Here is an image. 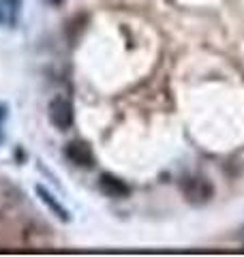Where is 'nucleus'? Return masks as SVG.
<instances>
[{"mask_svg":"<svg viewBox=\"0 0 244 257\" xmlns=\"http://www.w3.org/2000/svg\"><path fill=\"white\" fill-rule=\"evenodd\" d=\"M22 0H0V24L3 26H15L18 24Z\"/></svg>","mask_w":244,"mask_h":257,"instance_id":"5","label":"nucleus"},{"mask_svg":"<svg viewBox=\"0 0 244 257\" xmlns=\"http://www.w3.org/2000/svg\"><path fill=\"white\" fill-rule=\"evenodd\" d=\"M43 3H45V5H50V7H60L64 0H43Z\"/></svg>","mask_w":244,"mask_h":257,"instance_id":"7","label":"nucleus"},{"mask_svg":"<svg viewBox=\"0 0 244 257\" xmlns=\"http://www.w3.org/2000/svg\"><path fill=\"white\" fill-rule=\"evenodd\" d=\"M37 195L41 197V202H43L47 208H50V210H52L56 216H58L60 221H69V210H67V208H64L60 202H56L54 195H52V193L47 191L45 187H37Z\"/></svg>","mask_w":244,"mask_h":257,"instance_id":"6","label":"nucleus"},{"mask_svg":"<svg viewBox=\"0 0 244 257\" xmlns=\"http://www.w3.org/2000/svg\"><path fill=\"white\" fill-rule=\"evenodd\" d=\"M99 189H101L103 195H107L111 199H122V197L131 195V187H129L125 180H120L118 176H113V174H101Z\"/></svg>","mask_w":244,"mask_h":257,"instance_id":"4","label":"nucleus"},{"mask_svg":"<svg viewBox=\"0 0 244 257\" xmlns=\"http://www.w3.org/2000/svg\"><path fill=\"white\" fill-rule=\"evenodd\" d=\"M5 116H7V107H5V105H0V124H3Z\"/></svg>","mask_w":244,"mask_h":257,"instance_id":"8","label":"nucleus"},{"mask_svg":"<svg viewBox=\"0 0 244 257\" xmlns=\"http://www.w3.org/2000/svg\"><path fill=\"white\" fill-rule=\"evenodd\" d=\"M180 191L191 206H206L210 199L214 197V184L210 182L206 176H199V174L182 178Z\"/></svg>","mask_w":244,"mask_h":257,"instance_id":"1","label":"nucleus"},{"mask_svg":"<svg viewBox=\"0 0 244 257\" xmlns=\"http://www.w3.org/2000/svg\"><path fill=\"white\" fill-rule=\"evenodd\" d=\"M47 114H50V122L60 128V131H67V128L73 126V103L67 99V96H54L50 101V107H47Z\"/></svg>","mask_w":244,"mask_h":257,"instance_id":"2","label":"nucleus"},{"mask_svg":"<svg viewBox=\"0 0 244 257\" xmlns=\"http://www.w3.org/2000/svg\"><path fill=\"white\" fill-rule=\"evenodd\" d=\"M64 157H67L73 165L77 167H92L94 165V152L90 148V144L84 142V140H73L67 144L64 148Z\"/></svg>","mask_w":244,"mask_h":257,"instance_id":"3","label":"nucleus"}]
</instances>
